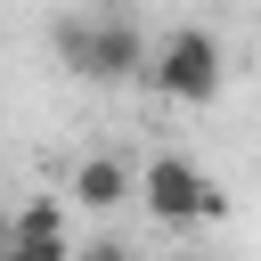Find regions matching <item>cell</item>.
Instances as JSON below:
<instances>
[{"label":"cell","instance_id":"277c9868","mask_svg":"<svg viewBox=\"0 0 261 261\" xmlns=\"http://www.w3.org/2000/svg\"><path fill=\"white\" fill-rule=\"evenodd\" d=\"M130 204V163L122 155H82L73 163V179H65V212H122Z\"/></svg>","mask_w":261,"mask_h":261},{"label":"cell","instance_id":"7a4b0ae2","mask_svg":"<svg viewBox=\"0 0 261 261\" xmlns=\"http://www.w3.org/2000/svg\"><path fill=\"white\" fill-rule=\"evenodd\" d=\"M49 49H57L65 73H82V82H130V73H147V24H139V16H114V8L57 16V24H49Z\"/></svg>","mask_w":261,"mask_h":261},{"label":"cell","instance_id":"5b68a950","mask_svg":"<svg viewBox=\"0 0 261 261\" xmlns=\"http://www.w3.org/2000/svg\"><path fill=\"white\" fill-rule=\"evenodd\" d=\"M0 237L8 245H41V253H73V212H65V196H24L0 220Z\"/></svg>","mask_w":261,"mask_h":261},{"label":"cell","instance_id":"52a82bcc","mask_svg":"<svg viewBox=\"0 0 261 261\" xmlns=\"http://www.w3.org/2000/svg\"><path fill=\"white\" fill-rule=\"evenodd\" d=\"M0 261H73V253H41V245H8L0 237Z\"/></svg>","mask_w":261,"mask_h":261},{"label":"cell","instance_id":"3957f363","mask_svg":"<svg viewBox=\"0 0 261 261\" xmlns=\"http://www.w3.org/2000/svg\"><path fill=\"white\" fill-rule=\"evenodd\" d=\"M163 106H212L228 82V49L212 24H171L163 41H147V73H139Z\"/></svg>","mask_w":261,"mask_h":261},{"label":"cell","instance_id":"8992f818","mask_svg":"<svg viewBox=\"0 0 261 261\" xmlns=\"http://www.w3.org/2000/svg\"><path fill=\"white\" fill-rule=\"evenodd\" d=\"M73 261H130V253H122L114 237H98V245H73Z\"/></svg>","mask_w":261,"mask_h":261},{"label":"cell","instance_id":"6da1fadb","mask_svg":"<svg viewBox=\"0 0 261 261\" xmlns=\"http://www.w3.org/2000/svg\"><path fill=\"white\" fill-rule=\"evenodd\" d=\"M130 204H139L155 228H204V220L228 212L220 179H212L196 155H179V147H155V155L130 163Z\"/></svg>","mask_w":261,"mask_h":261}]
</instances>
